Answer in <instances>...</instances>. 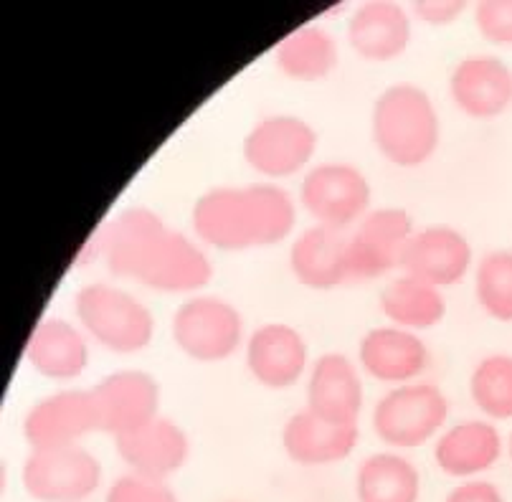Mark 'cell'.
I'll use <instances>...</instances> for the list:
<instances>
[{
    "instance_id": "obj_1",
    "label": "cell",
    "mask_w": 512,
    "mask_h": 502,
    "mask_svg": "<svg viewBox=\"0 0 512 502\" xmlns=\"http://www.w3.org/2000/svg\"><path fill=\"white\" fill-rule=\"evenodd\" d=\"M97 249L115 277L163 295H198L213 279L201 241L173 229L148 206L117 211L99 231Z\"/></svg>"
},
{
    "instance_id": "obj_2",
    "label": "cell",
    "mask_w": 512,
    "mask_h": 502,
    "mask_svg": "<svg viewBox=\"0 0 512 502\" xmlns=\"http://www.w3.org/2000/svg\"><path fill=\"white\" fill-rule=\"evenodd\" d=\"M297 198L279 183L213 186L193 201L191 226L203 246L226 254L269 249L297 229Z\"/></svg>"
},
{
    "instance_id": "obj_3",
    "label": "cell",
    "mask_w": 512,
    "mask_h": 502,
    "mask_svg": "<svg viewBox=\"0 0 512 502\" xmlns=\"http://www.w3.org/2000/svg\"><path fill=\"white\" fill-rule=\"evenodd\" d=\"M371 137L383 160L414 170L429 163L442 145V117L434 99L414 82H393L371 107Z\"/></svg>"
},
{
    "instance_id": "obj_4",
    "label": "cell",
    "mask_w": 512,
    "mask_h": 502,
    "mask_svg": "<svg viewBox=\"0 0 512 502\" xmlns=\"http://www.w3.org/2000/svg\"><path fill=\"white\" fill-rule=\"evenodd\" d=\"M77 325L89 340L117 355L148 350L155 340L153 310L120 284L89 282L74 292Z\"/></svg>"
},
{
    "instance_id": "obj_5",
    "label": "cell",
    "mask_w": 512,
    "mask_h": 502,
    "mask_svg": "<svg viewBox=\"0 0 512 502\" xmlns=\"http://www.w3.org/2000/svg\"><path fill=\"white\" fill-rule=\"evenodd\" d=\"M449 399L436 383L414 381L393 386L376 401L371 426L393 452L419 449L447 429Z\"/></svg>"
},
{
    "instance_id": "obj_6",
    "label": "cell",
    "mask_w": 512,
    "mask_h": 502,
    "mask_svg": "<svg viewBox=\"0 0 512 502\" xmlns=\"http://www.w3.org/2000/svg\"><path fill=\"white\" fill-rule=\"evenodd\" d=\"M170 338L196 363H221L246 345V320L239 307L218 295H191L170 317Z\"/></svg>"
},
{
    "instance_id": "obj_7",
    "label": "cell",
    "mask_w": 512,
    "mask_h": 502,
    "mask_svg": "<svg viewBox=\"0 0 512 502\" xmlns=\"http://www.w3.org/2000/svg\"><path fill=\"white\" fill-rule=\"evenodd\" d=\"M320 135L300 115H267L249 127L241 142L244 163L267 183H279L292 175L307 173L317 155Z\"/></svg>"
},
{
    "instance_id": "obj_8",
    "label": "cell",
    "mask_w": 512,
    "mask_h": 502,
    "mask_svg": "<svg viewBox=\"0 0 512 502\" xmlns=\"http://www.w3.org/2000/svg\"><path fill=\"white\" fill-rule=\"evenodd\" d=\"M297 203L315 224L350 231L373 208V186L358 165L322 160L302 175Z\"/></svg>"
},
{
    "instance_id": "obj_9",
    "label": "cell",
    "mask_w": 512,
    "mask_h": 502,
    "mask_svg": "<svg viewBox=\"0 0 512 502\" xmlns=\"http://www.w3.org/2000/svg\"><path fill=\"white\" fill-rule=\"evenodd\" d=\"M102 462L84 444L28 452L21 482L36 502H87L102 490Z\"/></svg>"
},
{
    "instance_id": "obj_10",
    "label": "cell",
    "mask_w": 512,
    "mask_h": 502,
    "mask_svg": "<svg viewBox=\"0 0 512 502\" xmlns=\"http://www.w3.org/2000/svg\"><path fill=\"white\" fill-rule=\"evenodd\" d=\"M21 432L31 452L77 447L99 434L92 388H61L39 399L23 416Z\"/></svg>"
},
{
    "instance_id": "obj_11",
    "label": "cell",
    "mask_w": 512,
    "mask_h": 502,
    "mask_svg": "<svg viewBox=\"0 0 512 502\" xmlns=\"http://www.w3.org/2000/svg\"><path fill=\"white\" fill-rule=\"evenodd\" d=\"M92 396L99 414V434L112 437V442L163 416V388L153 373L142 368L109 373L94 383Z\"/></svg>"
},
{
    "instance_id": "obj_12",
    "label": "cell",
    "mask_w": 512,
    "mask_h": 502,
    "mask_svg": "<svg viewBox=\"0 0 512 502\" xmlns=\"http://www.w3.org/2000/svg\"><path fill=\"white\" fill-rule=\"evenodd\" d=\"M414 231V216L406 208H371L360 224L348 231L353 279H378L391 274L393 269H401L406 244Z\"/></svg>"
},
{
    "instance_id": "obj_13",
    "label": "cell",
    "mask_w": 512,
    "mask_h": 502,
    "mask_svg": "<svg viewBox=\"0 0 512 502\" xmlns=\"http://www.w3.org/2000/svg\"><path fill=\"white\" fill-rule=\"evenodd\" d=\"M246 368L259 386L287 391L310 373V343L289 322H264L244 345Z\"/></svg>"
},
{
    "instance_id": "obj_14",
    "label": "cell",
    "mask_w": 512,
    "mask_h": 502,
    "mask_svg": "<svg viewBox=\"0 0 512 502\" xmlns=\"http://www.w3.org/2000/svg\"><path fill=\"white\" fill-rule=\"evenodd\" d=\"M472 241L449 224H431L416 229L401 259V274L449 290L474 269Z\"/></svg>"
},
{
    "instance_id": "obj_15",
    "label": "cell",
    "mask_w": 512,
    "mask_h": 502,
    "mask_svg": "<svg viewBox=\"0 0 512 502\" xmlns=\"http://www.w3.org/2000/svg\"><path fill=\"white\" fill-rule=\"evenodd\" d=\"M115 452L130 475L168 482L191 459V437L170 416H158L127 437L115 439Z\"/></svg>"
},
{
    "instance_id": "obj_16",
    "label": "cell",
    "mask_w": 512,
    "mask_h": 502,
    "mask_svg": "<svg viewBox=\"0 0 512 502\" xmlns=\"http://www.w3.org/2000/svg\"><path fill=\"white\" fill-rule=\"evenodd\" d=\"M449 97L472 120H495L512 107V69L495 54H472L454 64Z\"/></svg>"
},
{
    "instance_id": "obj_17",
    "label": "cell",
    "mask_w": 512,
    "mask_h": 502,
    "mask_svg": "<svg viewBox=\"0 0 512 502\" xmlns=\"http://www.w3.org/2000/svg\"><path fill=\"white\" fill-rule=\"evenodd\" d=\"M348 46L365 61L386 64L409 51L414 16L396 0H365L348 16Z\"/></svg>"
},
{
    "instance_id": "obj_18",
    "label": "cell",
    "mask_w": 512,
    "mask_h": 502,
    "mask_svg": "<svg viewBox=\"0 0 512 502\" xmlns=\"http://www.w3.org/2000/svg\"><path fill=\"white\" fill-rule=\"evenodd\" d=\"M363 376L358 361L345 353L333 350L317 355L305 378V406L325 419L360 424L365 406Z\"/></svg>"
},
{
    "instance_id": "obj_19",
    "label": "cell",
    "mask_w": 512,
    "mask_h": 502,
    "mask_svg": "<svg viewBox=\"0 0 512 502\" xmlns=\"http://www.w3.org/2000/svg\"><path fill=\"white\" fill-rule=\"evenodd\" d=\"M431 363L429 345L419 333L396 328V325H378L371 328L358 343V366L373 381L388 386H404L424 376Z\"/></svg>"
},
{
    "instance_id": "obj_20",
    "label": "cell",
    "mask_w": 512,
    "mask_h": 502,
    "mask_svg": "<svg viewBox=\"0 0 512 502\" xmlns=\"http://www.w3.org/2000/svg\"><path fill=\"white\" fill-rule=\"evenodd\" d=\"M23 361L31 371L49 381H74L92 361L89 338L77 322L46 315L36 322L23 348Z\"/></svg>"
},
{
    "instance_id": "obj_21",
    "label": "cell",
    "mask_w": 512,
    "mask_h": 502,
    "mask_svg": "<svg viewBox=\"0 0 512 502\" xmlns=\"http://www.w3.org/2000/svg\"><path fill=\"white\" fill-rule=\"evenodd\" d=\"M289 272L302 287L327 292L343 287L350 272L348 231L312 224L289 244Z\"/></svg>"
},
{
    "instance_id": "obj_22",
    "label": "cell",
    "mask_w": 512,
    "mask_h": 502,
    "mask_svg": "<svg viewBox=\"0 0 512 502\" xmlns=\"http://www.w3.org/2000/svg\"><path fill=\"white\" fill-rule=\"evenodd\" d=\"M282 449L302 467H327L348 459L360 442V424L325 419L302 406L282 426Z\"/></svg>"
},
{
    "instance_id": "obj_23",
    "label": "cell",
    "mask_w": 512,
    "mask_h": 502,
    "mask_svg": "<svg viewBox=\"0 0 512 502\" xmlns=\"http://www.w3.org/2000/svg\"><path fill=\"white\" fill-rule=\"evenodd\" d=\"M502 452L505 439L490 419L457 421L434 439L436 467L459 482L485 475L500 462Z\"/></svg>"
},
{
    "instance_id": "obj_24",
    "label": "cell",
    "mask_w": 512,
    "mask_h": 502,
    "mask_svg": "<svg viewBox=\"0 0 512 502\" xmlns=\"http://www.w3.org/2000/svg\"><path fill=\"white\" fill-rule=\"evenodd\" d=\"M272 61L282 77L300 84H317L338 69L340 44L330 28L305 23L274 44Z\"/></svg>"
},
{
    "instance_id": "obj_25",
    "label": "cell",
    "mask_w": 512,
    "mask_h": 502,
    "mask_svg": "<svg viewBox=\"0 0 512 502\" xmlns=\"http://www.w3.org/2000/svg\"><path fill=\"white\" fill-rule=\"evenodd\" d=\"M378 310L388 325L424 333L447 317V297L434 284L421 282L411 274H398L378 292Z\"/></svg>"
},
{
    "instance_id": "obj_26",
    "label": "cell",
    "mask_w": 512,
    "mask_h": 502,
    "mask_svg": "<svg viewBox=\"0 0 512 502\" xmlns=\"http://www.w3.org/2000/svg\"><path fill=\"white\" fill-rule=\"evenodd\" d=\"M421 472L404 452H373L355 470L358 502H419Z\"/></svg>"
},
{
    "instance_id": "obj_27",
    "label": "cell",
    "mask_w": 512,
    "mask_h": 502,
    "mask_svg": "<svg viewBox=\"0 0 512 502\" xmlns=\"http://www.w3.org/2000/svg\"><path fill=\"white\" fill-rule=\"evenodd\" d=\"M472 404L490 421L512 419V355L490 353L474 363L469 373Z\"/></svg>"
},
{
    "instance_id": "obj_28",
    "label": "cell",
    "mask_w": 512,
    "mask_h": 502,
    "mask_svg": "<svg viewBox=\"0 0 512 502\" xmlns=\"http://www.w3.org/2000/svg\"><path fill=\"white\" fill-rule=\"evenodd\" d=\"M474 300L487 317L512 322V251L492 249L474 264Z\"/></svg>"
},
{
    "instance_id": "obj_29",
    "label": "cell",
    "mask_w": 512,
    "mask_h": 502,
    "mask_svg": "<svg viewBox=\"0 0 512 502\" xmlns=\"http://www.w3.org/2000/svg\"><path fill=\"white\" fill-rule=\"evenodd\" d=\"M474 28L492 46H512V0H480L472 8Z\"/></svg>"
},
{
    "instance_id": "obj_30",
    "label": "cell",
    "mask_w": 512,
    "mask_h": 502,
    "mask_svg": "<svg viewBox=\"0 0 512 502\" xmlns=\"http://www.w3.org/2000/svg\"><path fill=\"white\" fill-rule=\"evenodd\" d=\"M104 502H180L168 482L145 480L137 475H122L109 485Z\"/></svg>"
},
{
    "instance_id": "obj_31",
    "label": "cell",
    "mask_w": 512,
    "mask_h": 502,
    "mask_svg": "<svg viewBox=\"0 0 512 502\" xmlns=\"http://www.w3.org/2000/svg\"><path fill=\"white\" fill-rule=\"evenodd\" d=\"M414 21L426 23L431 28H444L457 23L467 11V3L462 0H416L409 8Z\"/></svg>"
},
{
    "instance_id": "obj_32",
    "label": "cell",
    "mask_w": 512,
    "mask_h": 502,
    "mask_svg": "<svg viewBox=\"0 0 512 502\" xmlns=\"http://www.w3.org/2000/svg\"><path fill=\"white\" fill-rule=\"evenodd\" d=\"M444 502H505L500 487L490 480H464L457 487H452Z\"/></svg>"
},
{
    "instance_id": "obj_33",
    "label": "cell",
    "mask_w": 512,
    "mask_h": 502,
    "mask_svg": "<svg viewBox=\"0 0 512 502\" xmlns=\"http://www.w3.org/2000/svg\"><path fill=\"white\" fill-rule=\"evenodd\" d=\"M507 454H510V459H512V432H510V437H507Z\"/></svg>"
}]
</instances>
